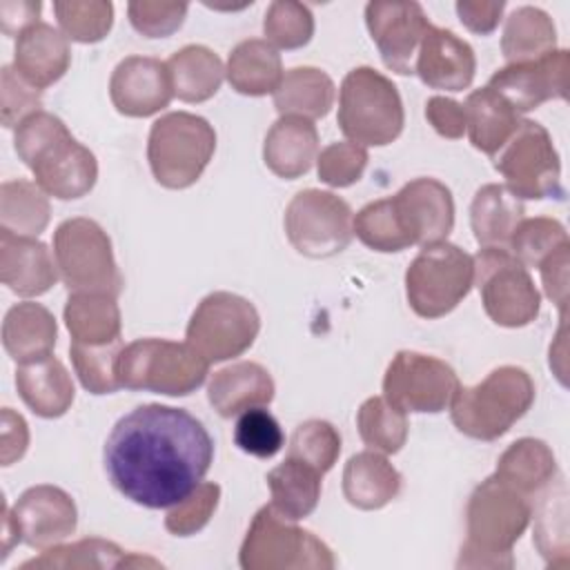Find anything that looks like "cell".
Instances as JSON below:
<instances>
[{"instance_id": "cell-29", "label": "cell", "mask_w": 570, "mask_h": 570, "mask_svg": "<svg viewBox=\"0 0 570 570\" xmlns=\"http://www.w3.org/2000/svg\"><path fill=\"white\" fill-rule=\"evenodd\" d=\"M557 474L559 465L552 448L546 441L532 436H523L510 443L499 456L494 470L497 479L528 499L552 485Z\"/></svg>"}, {"instance_id": "cell-30", "label": "cell", "mask_w": 570, "mask_h": 570, "mask_svg": "<svg viewBox=\"0 0 570 570\" xmlns=\"http://www.w3.org/2000/svg\"><path fill=\"white\" fill-rule=\"evenodd\" d=\"M283 76L285 71L278 49L263 38H247L238 42L229 51L225 65L229 87L243 96H274Z\"/></svg>"}, {"instance_id": "cell-28", "label": "cell", "mask_w": 570, "mask_h": 570, "mask_svg": "<svg viewBox=\"0 0 570 570\" xmlns=\"http://www.w3.org/2000/svg\"><path fill=\"white\" fill-rule=\"evenodd\" d=\"M58 341V325L53 314L33 301L16 303L2 321L4 352L20 365L42 358L53 352Z\"/></svg>"}, {"instance_id": "cell-35", "label": "cell", "mask_w": 570, "mask_h": 570, "mask_svg": "<svg viewBox=\"0 0 570 570\" xmlns=\"http://www.w3.org/2000/svg\"><path fill=\"white\" fill-rule=\"evenodd\" d=\"M165 65L174 96L183 102L196 105L209 100L218 94L225 78L223 60L205 45H187L171 53Z\"/></svg>"}, {"instance_id": "cell-27", "label": "cell", "mask_w": 570, "mask_h": 570, "mask_svg": "<svg viewBox=\"0 0 570 570\" xmlns=\"http://www.w3.org/2000/svg\"><path fill=\"white\" fill-rule=\"evenodd\" d=\"M403 476L376 450H363L347 459L343 468V497L358 510H381L401 492Z\"/></svg>"}, {"instance_id": "cell-26", "label": "cell", "mask_w": 570, "mask_h": 570, "mask_svg": "<svg viewBox=\"0 0 570 570\" xmlns=\"http://www.w3.org/2000/svg\"><path fill=\"white\" fill-rule=\"evenodd\" d=\"M16 387L22 403L42 419L67 414L76 399L71 374L53 354L20 363L16 370Z\"/></svg>"}, {"instance_id": "cell-12", "label": "cell", "mask_w": 570, "mask_h": 570, "mask_svg": "<svg viewBox=\"0 0 570 570\" xmlns=\"http://www.w3.org/2000/svg\"><path fill=\"white\" fill-rule=\"evenodd\" d=\"M261 332L252 301L232 292L207 294L187 323V343L212 365L245 354Z\"/></svg>"}, {"instance_id": "cell-14", "label": "cell", "mask_w": 570, "mask_h": 570, "mask_svg": "<svg viewBox=\"0 0 570 570\" xmlns=\"http://www.w3.org/2000/svg\"><path fill=\"white\" fill-rule=\"evenodd\" d=\"M354 214L350 205L323 189H303L285 207L289 245L307 258H330L352 243Z\"/></svg>"}, {"instance_id": "cell-3", "label": "cell", "mask_w": 570, "mask_h": 570, "mask_svg": "<svg viewBox=\"0 0 570 570\" xmlns=\"http://www.w3.org/2000/svg\"><path fill=\"white\" fill-rule=\"evenodd\" d=\"M532 519L528 497L497 479L481 481L465 505V541L459 568H512V546Z\"/></svg>"}, {"instance_id": "cell-19", "label": "cell", "mask_w": 570, "mask_h": 570, "mask_svg": "<svg viewBox=\"0 0 570 570\" xmlns=\"http://www.w3.org/2000/svg\"><path fill=\"white\" fill-rule=\"evenodd\" d=\"M13 517L22 543L33 550L62 543L78 525V508L71 494L49 483L27 488L13 505Z\"/></svg>"}, {"instance_id": "cell-6", "label": "cell", "mask_w": 570, "mask_h": 570, "mask_svg": "<svg viewBox=\"0 0 570 570\" xmlns=\"http://www.w3.org/2000/svg\"><path fill=\"white\" fill-rule=\"evenodd\" d=\"M214 151L216 131L203 116L169 111L149 129V169L156 183L167 189L191 187L207 169Z\"/></svg>"}, {"instance_id": "cell-9", "label": "cell", "mask_w": 570, "mask_h": 570, "mask_svg": "<svg viewBox=\"0 0 570 570\" xmlns=\"http://www.w3.org/2000/svg\"><path fill=\"white\" fill-rule=\"evenodd\" d=\"M53 258L69 294L98 292L118 298L122 292L125 283L114 258L111 238L91 218H67L56 227Z\"/></svg>"}, {"instance_id": "cell-54", "label": "cell", "mask_w": 570, "mask_h": 570, "mask_svg": "<svg viewBox=\"0 0 570 570\" xmlns=\"http://www.w3.org/2000/svg\"><path fill=\"white\" fill-rule=\"evenodd\" d=\"M461 24L479 36L492 33L503 16L505 2L503 0H459L454 4Z\"/></svg>"}, {"instance_id": "cell-4", "label": "cell", "mask_w": 570, "mask_h": 570, "mask_svg": "<svg viewBox=\"0 0 570 570\" xmlns=\"http://www.w3.org/2000/svg\"><path fill=\"white\" fill-rule=\"evenodd\" d=\"M534 394V381L523 367L501 365L476 385H459L450 416L461 434L497 441L532 407Z\"/></svg>"}, {"instance_id": "cell-45", "label": "cell", "mask_w": 570, "mask_h": 570, "mask_svg": "<svg viewBox=\"0 0 570 570\" xmlns=\"http://www.w3.org/2000/svg\"><path fill=\"white\" fill-rule=\"evenodd\" d=\"M265 40L276 49H301L314 36V16L296 0H274L263 18Z\"/></svg>"}, {"instance_id": "cell-42", "label": "cell", "mask_w": 570, "mask_h": 570, "mask_svg": "<svg viewBox=\"0 0 570 570\" xmlns=\"http://www.w3.org/2000/svg\"><path fill=\"white\" fill-rule=\"evenodd\" d=\"M53 13L67 40L80 45L100 42L114 27V4L109 0L53 2Z\"/></svg>"}, {"instance_id": "cell-39", "label": "cell", "mask_w": 570, "mask_h": 570, "mask_svg": "<svg viewBox=\"0 0 570 570\" xmlns=\"http://www.w3.org/2000/svg\"><path fill=\"white\" fill-rule=\"evenodd\" d=\"M49 218V196L38 183L16 178L0 185V229L36 238L47 229Z\"/></svg>"}, {"instance_id": "cell-40", "label": "cell", "mask_w": 570, "mask_h": 570, "mask_svg": "<svg viewBox=\"0 0 570 570\" xmlns=\"http://www.w3.org/2000/svg\"><path fill=\"white\" fill-rule=\"evenodd\" d=\"M361 441L381 454H396L407 441V414L394 407L385 396H370L356 412Z\"/></svg>"}, {"instance_id": "cell-47", "label": "cell", "mask_w": 570, "mask_h": 570, "mask_svg": "<svg viewBox=\"0 0 570 570\" xmlns=\"http://www.w3.org/2000/svg\"><path fill=\"white\" fill-rule=\"evenodd\" d=\"M234 443L249 456L272 459L285 445V434L272 412L265 407H252L238 414L234 425Z\"/></svg>"}, {"instance_id": "cell-48", "label": "cell", "mask_w": 570, "mask_h": 570, "mask_svg": "<svg viewBox=\"0 0 570 570\" xmlns=\"http://www.w3.org/2000/svg\"><path fill=\"white\" fill-rule=\"evenodd\" d=\"M220 501V485L200 481L183 501L174 503L165 514V530L174 537H191L200 532L214 517Z\"/></svg>"}, {"instance_id": "cell-37", "label": "cell", "mask_w": 570, "mask_h": 570, "mask_svg": "<svg viewBox=\"0 0 570 570\" xmlns=\"http://www.w3.org/2000/svg\"><path fill=\"white\" fill-rule=\"evenodd\" d=\"M334 80L316 67H294L285 71L274 91V107L281 116H298L307 120L325 118L334 105Z\"/></svg>"}, {"instance_id": "cell-31", "label": "cell", "mask_w": 570, "mask_h": 570, "mask_svg": "<svg viewBox=\"0 0 570 570\" xmlns=\"http://www.w3.org/2000/svg\"><path fill=\"white\" fill-rule=\"evenodd\" d=\"M523 200L505 185L488 183L476 189L470 205V227L481 247H508L517 225L525 218Z\"/></svg>"}, {"instance_id": "cell-20", "label": "cell", "mask_w": 570, "mask_h": 570, "mask_svg": "<svg viewBox=\"0 0 570 570\" xmlns=\"http://www.w3.org/2000/svg\"><path fill=\"white\" fill-rule=\"evenodd\" d=\"M109 98L116 111L129 118L158 114L174 98L167 65L151 56L122 58L111 71Z\"/></svg>"}, {"instance_id": "cell-25", "label": "cell", "mask_w": 570, "mask_h": 570, "mask_svg": "<svg viewBox=\"0 0 570 570\" xmlns=\"http://www.w3.org/2000/svg\"><path fill=\"white\" fill-rule=\"evenodd\" d=\"M318 156L316 125L298 116H281L263 142L265 167L285 180L305 176Z\"/></svg>"}, {"instance_id": "cell-23", "label": "cell", "mask_w": 570, "mask_h": 570, "mask_svg": "<svg viewBox=\"0 0 570 570\" xmlns=\"http://www.w3.org/2000/svg\"><path fill=\"white\" fill-rule=\"evenodd\" d=\"M71 65L67 36L49 22H36L16 38L13 69L36 89L56 85Z\"/></svg>"}, {"instance_id": "cell-10", "label": "cell", "mask_w": 570, "mask_h": 570, "mask_svg": "<svg viewBox=\"0 0 570 570\" xmlns=\"http://www.w3.org/2000/svg\"><path fill=\"white\" fill-rule=\"evenodd\" d=\"M472 285V256L448 240L423 245L405 269V296L421 318L450 314L470 294Z\"/></svg>"}, {"instance_id": "cell-57", "label": "cell", "mask_w": 570, "mask_h": 570, "mask_svg": "<svg viewBox=\"0 0 570 570\" xmlns=\"http://www.w3.org/2000/svg\"><path fill=\"white\" fill-rule=\"evenodd\" d=\"M22 537H20V530H18V523H16V517H13V510H9L7 501L2 503V559L9 557L11 548L16 543H20Z\"/></svg>"}, {"instance_id": "cell-17", "label": "cell", "mask_w": 570, "mask_h": 570, "mask_svg": "<svg viewBox=\"0 0 570 570\" xmlns=\"http://www.w3.org/2000/svg\"><path fill=\"white\" fill-rule=\"evenodd\" d=\"M488 87L519 116L548 100H566L570 89V51L554 49L539 60L505 65L492 73Z\"/></svg>"}, {"instance_id": "cell-32", "label": "cell", "mask_w": 570, "mask_h": 570, "mask_svg": "<svg viewBox=\"0 0 570 570\" xmlns=\"http://www.w3.org/2000/svg\"><path fill=\"white\" fill-rule=\"evenodd\" d=\"M265 481L272 494L269 505L289 521L309 517L321 501L323 474L301 459L285 456L283 463L267 472Z\"/></svg>"}, {"instance_id": "cell-34", "label": "cell", "mask_w": 570, "mask_h": 570, "mask_svg": "<svg viewBox=\"0 0 570 570\" xmlns=\"http://www.w3.org/2000/svg\"><path fill=\"white\" fill-rule=\"evenodd\" d=\"M136 566H151L158 568L160 563L134 552H125L118 543L89 537L73 543H58L42 550L40 557H33L20 566V570L29 568H136Z\"/></svg>"}, {"instance_id": "cell-53", "label": "cell", "mask_w": 570, "mask_h": 570, "mask_svg": "<svg viewBox=\"0 0 570 570\" xmlns=\"http://www.w3.org/2000/svg\"><path fill=\"white\" fill-rule=\"evenodd\" d=\"M29 448V425L22 414L11 407L0 412V463L7 468L24 456Z\"/></svg>"}, {"instance_id": "cell-38", "label": "cell", "mask_w": 570, "mask_h": 570, "mask_svg": "<svg viewBox=\"0 0 570 570\" xmlns=\"http://www.w3.org/2000/svg\"><path fill=\"white\" fill-rule=\"evenodd\" d=\"M557 49V27L539 7H517L503 24L501 53L508 65L539 60Z\"/></svg>"}, {"instance_id": "cell-7", "label": "cell", "mask_w": 570, "mask_h": 570, "mask_svg": "<svg viewBox=\"0 0 570 570\" xmlns=\"http://www.w3.org/2000/svg\"><path fill=\"white\" fill-rule=\"evenodd\" d=\"M209 374V363L185 341L138 338L122 347L118 361L120 385L136 392L187 396Z\"/></svg>"}, {"instance_id": "cell-5", "label": "cell", "mask_w": 570, "mask_h": 570, "mask_svg": "<svg viewBox=\"0 0 570 570\" xmlns=\"http://www.w3.org/2000/svg\"><path fill=\"white\" fill-rule=\"evenodd\" d=\"M336 122L345 138L361 147L394 142L405 125L396 85L372 67L352 69L338 89Z\"/></svg>"}, {"instance_id": "cell-56", "label": "cell", "mask_w": 570, "mask_h": 570, "mask_svg": "<svg viewBox=\"0 0 570 570\" xmlns=\"http://www.w3.org/2000/svg\"><path fill=\"white\" fill-rule=\"evenodd\" d=\"M40 0H2L0 2V29L4 36H20L24 29L40 22Z\"/></svg>"}, {"instance_id": "cell-18", "label": "cell", "mask_w": 570, "mask_h": 570, "mask_svg": "<svg viewBox=\"0 0 570 570\" xmlns=\"http://www.w3.org/2000/svg\"><path fill=\"white\" fill-rule=\"evenodd\" d=\"M390 198L410 245L445 240L454 227L452 191L436 178H414Z\"/></svg>"}, {"instance_id": "cell-36", "label": "cell", "mask_w": 570, "mask_h": 570, "mask_svg": "<svg viewBox=\"0 0 570 570\" xmlns=\"http://www.w3.org/2000/svg\"><path fill=\"white\" fill-rule=\"evenodd\" d=\"M65 325L71 341L102 345L120 341L122 318L116 296L98 292H73L65 303Z\"/></svg>"}, {"instance_id": "cell-16", "label": "cell", "mask_w": 570, "mask_h": 570, "mask_svg": "<svg viewBox=\"0 0 570 570\" xmlns=\"http://www.w3.org/2000/svg\"><path fill=\"white\" fill-rule=\"evenodd\" d=\"M365 24L383 65L394 73L412 76L421 40L432 27L423 7L414 0L367 2Z\"/></svg>"}, {"instance_id": "cell-15", "label": "cell", "mask_w": 570, "mask_h": 570, "mask_svg": "<svg viewBox=\"0 0 570 570\" xmlns=\"http://www.w3.org/2000/svg\"><path fill=\"white\" fill-rule=\"evenodd\" d=\"M461 381L445 361L401 350L390 361L383 376V396L399 410L416 414H439L450 407Z\"/></svg>"}, {"instance_id": "cell-21", "label": "cell", "mask_w": 570, "mask_h": 570, "mask_svg": "<svg viewBox=\"0 0 570 570\" xmlns=\"http://www.w3.org/2000/svg\"><path fill=\"white\" fill-rule=\"evenodd\" d=\"M476 71L474 49L454 31L430 27L421 40L414 73L430 89L463 91L472 85Z\"/></svg>"}, {"instance_id": "cell-55", "label": "cell", "mask_w": 570, "mask_h": 570, "mask_svg": "<svg viewBox=\"0 0 570 570\" xmlns=\"http://www.w3.org/2000/svg\"><path fill=\"white\" fill-rule=\"evenodd\" d=\"M425 118L432 125V129L450 140L463 138L465 134V111L463 105H459L452 98L445 96H432L425 102Z\"/></svg>"}, {"instance_id": "cell-49", "label": "cell", "mask_w": 570, "mask_h": 570, "mask_svg": "<svg viewBox=\"0 0 570 570\" xmlns=\"http://www.w3.org/2000/svg\"><path fill=\"white\" fill-rule=\"evenodd\" d=\"M367 160L370 156L365 147L341 140L321 149V154L316 156V171L318 178L330 187H350L361 180Z\"/></svg>"}, {"instance_id": "cell-11", "label": "cell", "mask_w": 570, "mask_h": 570, "mask_svg": "<svg viewBox=\"0 0 570 570\" xmlns=\"http://www.w3.org/2000/svg\"><path fill=\"white\" fill-rule=\"evenodd\" d=\"M474 261V285L492 323L525 327L541 309V294L528 272L508 247H481Z\"/></svg>"}, {"instance_id": "cell-46", "label": "cell", "mask_w": 570, "mask_h": 570, "mask_svg": "<svg viewBox=\"0 0 570 570\" xmlns=\"http://www.w3.org/2000/svg\"><path fill=\"white\" fill-rule=\"evenodd\" d=\"M341 454L338 430L323 419H307L296 425L289 439L287 456L301 459L316 468L321 474L330 472Z\"/></svg>"}, {"instance_id": "cell-52", "label": "cell", "mask_w": 570, "mask_h": 570, "mask_svg": "<svg viewBox=\"0 0 570 570\" xmlns=\"http://www.w3.org/2000/svg\"><path fill=\"white\" fill-rule=\"evenodd\" d=\"M568 265H570V243L559 247L539 265L546 296L559 307L561 314H566V307H568Z\"/></svg>"}, {"instance_id": "cell-33", "label": "cell", "mask_w": 570, "mask_h": 570, "mask_svg": "<svg viewBox=\"0 0 570 570\" xmlns=\"http://www.w3.org/2000/svg\"><path fill=\"white\" fill-rule=\"evenodd\" d=\"M463 111L465 134L472 147L490 158L508 142L521 122V116L490 87L474 89L465 98Z\"/></svg>"}, {"instance_id": "cell-44", "label": "cell", "mask_w": 570, "mask_h": 570, "mask_svg": "<svg viewBox=\"0 0 570 570\" xmlns=\"http://www.w3.org/2000/svg\"><path fill=\"white\" fill-rule=\"evenodd\" d=\"M568 243V232L557 218L534 216L523 218L517 225L508 247L523 267H539L550 254Z\"/></svg>"}, {"instance_id": "cell-1", "label": "cell", "mask_w": 570, "mask_h": 570, "mask_svg": "<svg viewBox=\"0 0 570 570\" xmlns=\"http://www.w3.org/2000/svg\"><path fill=\"white\" fill-rule=\"evenodd\" d=\"M102 459L111 485L125 499L160 510L183 501L205 479L214 439L187 410L147 403L118 419Z\"/></svg>"}, {"instance_id": "cell-51", "label": "cell", "mask_w": 570, "mask_h": 570, "mask_svg": "<svg viewBox=\"0 0 570 570\" xmlns=\"http://www.w3.org/2000/svg\"><path fill=\"white\" fill-rule=\"evenodd\" d=\"M42 91L29 85L13 65H4L0 71V120L7 129L18 127L24 118L40 111Z\"/></svg>"}, {"instance_id": "cell-43", "label": "cell", "mask_w": 570, "mask_h": 570, "mask_svg": "<svg viewBox=\"0 0 570 570\" xmlns=\"http://www.w3.org/2000/svg\"><path fill=\"white\" fill-rule=\"evenodd\" d=\"M352 229L356 238L374 252L390 254L412 247L401 229L392 198L372 200L365 207H361L352 220Z\"/></svg>"}, {"instance_id": "cell-41", "label": "cell", "mask_w": 570, "mask_h": 570, "mask_svg": "<svg viewBox=\"0 0 570 570\" xmlns=\"http://www.w3.org/2000/svg\"><path fill=\"white\" fill-rule=\"evenodd\" d=\"M122 338L102 345H85L71 341L69 356L73 372L80 385L91 394H114L118 392L120 376H118V361L122 352Z\"/></svg>"}, {"instance_id": "cell-50", "label": "cell", "mask_w": 570, "mask_h": 570, "mask_svg": "<svg viewBox=\"0 0 570 570\" xmlns=\"http://www.w3.org/2000/svg\"><path fill=\"white\" fill-rule=\"evenodd\" d=\"M187 2H156V0H134L127 4V16L131 27L145 38H167L176 33L185 18Z\"/></svg>"}, {"instance_id": "cell-2", "label": "cell", "mask_w": 570, "mask_h": 570, "mask_svg": "<svg viewBox=\"0 0 570 570\" xmlns=\"http://www.w3.org/2000/svg\"><path fill=\"white\" fill-rule=\"evenodd\" d=\"M13 147L31 169L33 183L58 200L82 198L98 180L94 151L78 142L67 125L49 111L40 109L24 118L13 131Z\"/></svg>"}, {"instance_id": "cell-8", "label": "cell", "mask_w": 570, "mask_h": 570, "mask_svg": "<svg viewBox=\"0 0 570 570\" xmlns=\"http://www.w3.org/2000/svg\"><path fill=\"white\" fill-rule=\"evenodd\" d=\"M238 563L243 570H332L336 559L314 532L263 505L240 543Z\"/></svg>"}, {"instance_id": "cell-24", "label": "cell", "mask_w": 570, "mask_h": 570, "mask_svg": "<svg viewBox=\"0 0 570 570\" xmlns=\"http://www.w3.org/2000/svg\"><path fill=\"white\" fill-rule=\"evenodd\" d=\"M274 379L261 363L238 361L212 374L207 385L209 405L232 419L252 407H265L274 401Z\"/></svg>"}, {"instance_id": "cell-22", "label": "cell", "mask_w": 570, "mask_h": 570, "mask_svg": "<svg viewBox=\"0 0 570 570\" xmlns=\"http://www.w3.org/2000/svg\"><path fill=\"white\" fill-rule=\"evenodd\" d=\"M0 278L13 294L33 298L47 294L60 274L45 243L0 229Z\"/></svg>"}, {"instance_id": "cell-13", "label": "cell", "mask_w": 570, "mask_h": 570, "mask_svg": "<svg viewBox=\"0 0 570 570\" xmlns=\"http://www.w3.org/2000/svg\"><path fill=\"white\" fill-rule=\"evenodd\" d=\"M505 187L525 200L561 198V160L548 129L534 120H521L508 142L492 156Z\"/></svg>"}]
</instances>
